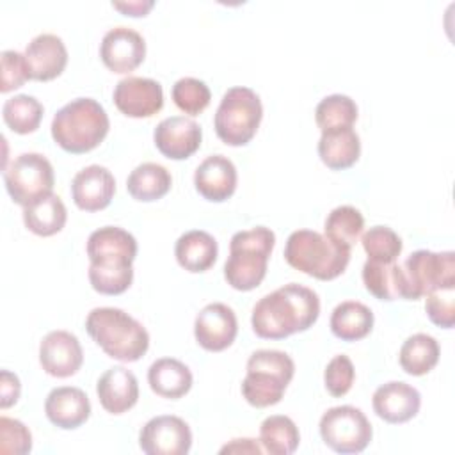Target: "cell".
<instances>
[{
    "label": "cell",
    "mask_w": 455,
    "mask_h": 455,
    "mask_svg": "<svg viewBox=\"0 0 455 455\" xmlns=\"http://www.w3.org/2000/svg\"><path fill=\"white\" fill-rule=\"evenodd\" d=\"M320 315V299L307 286L288 283L261 297L252 307L251 325L263 339H283L307 331Z\"/></svg>",
    "instance_id": "6da1fadb"
},
{
    "label": "cell",
    "mask_w": 455,
    "mask_h": 455,
    "mask_svg": "<svg viewBox=\"0 0 455 455\" xmlns=\"http://www.w3.org/2000/svg\"><path fill=\"white\" fill-rule=\"evenodd\" d=\"M85 329L108 357L123 363L139 361L149 348L146 327L119 307H94Z\"/></svg>",
    "instance_id": "7a4b0ae2"
},
{
    "label": "cell",
    "mask_w": 455,
    "mask_h": 455,
    "mask_svg": "<svg viewBox=\"0 0 455 455\" xmlns=\"http://www.w3.org/2000/svg\"><path fill=\"white\" fill-rule=\"evenodd\" d=\"M50 128L53 140L64 151L82 155L103 142L110 121L101 103L92 98H76L57 110Z\"/></svg>",
    "instance_id": "3957f363"
},
{
    "label": "cell",
    "mask_w": 455,
    "mask_h": 455,
    "mask_svg": "<svg viewBox=\"0 0 455 455\" xmlns=\"http://www.w3.org/2000/svg\"><path fill=\"white\" fill-rule=\"evenodd\" d=\"M275 245V235L265 226L236 231L229 242V256L224 263L228 284L238 291H251L267 275L268 258Z\"/></svg>",
    "instance_id": "277c9868"
},
{
    "label": "cell",
    "mask_w": 455,
    "mask_h": 455,
    "mask_svg": "<svg viewBox=\"0 0 455 455\" xmlns=\"http://www.w3.org/2000/svg\"><path fill=\"white\" fill-rule=\"evenodd\" d=\"M350 251L311 229L293 231L284 245V259L295 270L320 281L341 275L350 261Z\"/></svg>",
    "instance_id": "5b68a950"
},
{
    "label": "cell",
    "mask_w": 455,
    "mask_h": 455,
    "mask_svg": "<svg viewBox=\"0 0 455 455\" xmlns=\"http://www.w3.org/2000/svg\"><path fill=\"white\" fill-rule=\"evenodd\" d=\"M295 373L293 359L283 350L261 348L247 359L242 395L252 407L263 409L281 402Z\"/></svg>",
    "instance_id": "8992f818"
},
{
    "label": "cell",
    "mask_w": 455,
    "mask_h": 455,
    "mask_svg": "<svg viewBox=\"0 0 455 455\" xmlns=\"http://www.w3.org/2000/svg\"><path fill=\"white\" fill-rule=\"evenodd\" d=\"M263 117L259 96L249 87H231L224 92L213 126L217 137L228 146H245L256 135Z\"/></svg>",
    "instance_id": "52a82bcc"
},
{
    "label": "cell",
    "mask_w": 455,
    "mask_h": 455,
    "mask_svg": "<svg viewBox=\"0 0 455 455\" xmlns=\"http://www.w3.org/2000/svg\"><path fill=\"white\" fill-rule=\"evenodd\" d=\"M7 194L20 206H28L52 194L55 185L53 165L41 153H21L4 167Z\"/></svg>",
    "instance_id": "ba28073f"
},
{
    "label": "cell",
    "mask_w": 455,
    "mask_h": 455,
    "mask_svg": "<svg viewBox=\"0 0 455 455\" xmlns=\"http://www.w3.org/2000/svg\"><path fill=\"white\" fill-rule=\"evenodd\" d=\"M320 437L336 453H359L373 435V428L364 412L354 405L327 409L320 418Z\"/></svg>",
    "instance_id": "9c48e42d"
},
{
    "label": "cell",
    "mask_w": 455,
    "mask_h": 455,
    "mask_svg": "<svg viewBox=\"0 0 455 455\" xmlns=\"http://www.w3.org/2000/svg\"><path fill=\"white\" fill-rule=\"evenodd\" d=\"M411 300H418L427 293L455 286V252H432L427 249L414 251L402 265Z\"/></svg>",
    "instance_id": "30bf717a"
},
{
    "label": "cell",
    "mask_w": 455,
    "mask_h": 455,
    "mask_svg": "<svg viewBox=\"0 0 455 455\" xmlns=\"http://www.w3.org/2000/svg\"><path fill=\"white\" fill-rule=\"evenodd\" d=\"M89 270L133 272L137 240L132 233L117 226H103L87 238Z\"/></svg>",
    "instance_id": "8fae6325"
},
{
    "label": "cell",
    "mask_w": 455,
    "mask_h": 455,
    "mask_svg": "<svg viewBox=\"0 0 455 455\" xmlns=\"http://www.w3.org/2000/svg\"><path fill=\"white\" fill-rule=\"evenodd\" d=\"M139 446L148 455H185L192 446V432L178 416H155L142 427Z\"/></svg>",
    "instance_id": "7c38bea8"
},
{
    "label": "cell",
    "mask_w": 455,
    "mask_h": 455,
    "mask_svg": "<svg viewBox=\"0 0 455 455\" xmlns=\"http://www.w3.org/2000/svg\"><path fill=\"white\" fill-rule=\"evenodd\" d=\"M114 105L128 117H151L164 107L162 85L153 78L126 76L114 89Z\"/></svg>",
    "instance_id": "4fadbf2b"
},
{
    "label": "cell",
    "mask_w": 455,
    "mask_h": 455,
    "mask_svg": "<svg viewBox=\"0 0 455 455\" xmlns=\"http://www.w3.org/2000/svg\"><path fill=\"white\" fill-rule=\"evenodd\" d=\"M236 332V315L229 306L222 302H212L204 306L194 322L196 341L208 352H222L231 347Z\"/></svg>",
    "instance_id": "5bb4252c"
},
{
    "label": "cell",
    "mask_w": 455,
    "mask_h": 455,
    "mask_svg": "<svg viewBox=\"0 0 455 455\" xmlns=\"http://www.w3.org/2000/svg\"><path fill=\"white\" fill-rule=\"evenodd\" d=\"M100 57L110 71L126 75L142 64L146 41L130 27H114L101 39Z\"/></svg>",
    "instance_id": "9a60e30c"
},
{
    "label": "cell",
    "mask_w": 455,
    "mask_h": 455,
    "mask_svg": "<svg viewBox=\"0 0 455 455\" xmlns=\"http://www.w3.org/2000/svg\"><path fill=\"white\" fill-rule=\"evenodd\" d=\"M201 139V126L185 116L165 117L153 132L156 149L171 160H185L192 156L199 149Z\"/></svg>",
    "instance_id": "2e32d148"
},
{
    "label": "cell",
    "mask_w": 455,
    "mask_h": 455,
    "mask_svg": "<svg viewBox=\"0 0 455 455\" xmlns=\"http://www.w3.org/2000/svg\"><path fill=\"white\" fill-rule=\"evenodd\" d=\"M43 370L57 379L75 375L84 363V350L78 338L68 331L48 332L39 345Z\"/></svg>",
    "instance_id": "e0dca14e"
},
{
    "label": "cell",
    "mask_w": 455,
    "mask_h": 455,
    "mask_svg": "<svg viewBox=\"0 0 455 455\" xmlns=\"http://www.w3.org/2000/svg\"><path fill=\"white\" fill-rule=\"evenodd\" d=\"M114 194V174L103 165H87L78 171L71 181L73 203L84 212H100L107 208Z\"/></svg>",
    "instance_id": "ac0fdd59"
},
{
    "label": "cell",
    "mask_w": 455,
    "mask_h": 455,
    "mask_svg": "<svg viewBox=\"0 0 455 455\" xmlns=\"http://www.w3.org/2000/svg\"><path fill=\"white\" fill-rule=\"evenodd\" d=\"M371 405L380 419L398 425L412 419L419 412L421 395L407 382L391 380L375 389Z\"/></svg>",
    "instance_id": "d6986e66"
},
{
    "label": "cell",
    "mask_w": 455,
    "mask_h": 455,
    "mask_svg": "<svg viewBox=\"0 0 455 455\" xmlns=\"http://www.w3.org/2000/svg\"><path fill=\"white\" fill-rule=\"evenodd\" d=\"M236 167L224 155L206 156L194 172L196 190L212 203L228 201L236 190Z\"/></svg>",
    "instance_id": "ffe728a7"
},
{
    "label": "cell",
    "mask_w": 455,
    "mask_h": 455,
    "mask_svg": "<svg viewBox=\"0 0 455 455\" xmlns=\"http://www.w3.org/2000/svg\"><path fill=\"white\" fill-rule=\"evenodd\" d=\"M25 60L32 80L48 82L57 78L68 64L64 41L55 34H39L25 48Z\"/></svg>",
    "instance_id": "44dd1931"
},
{
    "label": "cell",
    "mask_w": 455,
    "mask_h": 455,
    "mask_svg": "<svg viewBox=\"0 0 455 455\" xmlns=\"http://www.w3.org/2000/svg\"><path fill=\"white\" fill-rule=\"evenodd\" d=\"M44 412L50 423L62 430H73L84 425L91 416V402L85 391L73 386H60L48 393Z\"/></svg>",
    "instance_id": "7402d4cb"
},
{
    "label": "cell",
    "mask_w": 455,
    "mask_h": 455,
    "mask_svg": "<svg viewBox=\"0 0 455 455\" xmlns=\"http://www.w3.org/2000/svg\"><path fill=\"white\" fill-rule=\"evenodd\" d=\"M96 393L101 407L110 414L130 411L139 400L137 377L124 366L108 368L96 384Z\"/></svg>",
    "instance_id": "603a6c76"
},
{
    "label": "cell",
    "mask_w": 455,
    "mask_h": 455,
    "mask_svg": "<svg viewBox=\"0 0 455 455\" xmlns=\"http://www.w3.org/2000/svg\"><path fill=\"white\" fill-rule=\"evenodd\" d=\"M363 283L364 288L379 300H411V291L403 268L396 261L380 263L366 259V263L363 265Z\"/></svg>",
    "instance_id": "cb8c5ba5"
},
{
    "label": "cell",
    "mask_w": 455,
    "mask_h": 455,
    "mask_svg": "<svg viewBox=\"0 0 455 455\" xmlns=\"http://www.w3.org/2000/svg\"><path fill=\"white\" fill-rule=\"evenodd\" d=\"M148 382L158 396L178 400L190 391L194 377L185 363L174 357H160L149 366Z\"/></svg>",
    "instance_id": "d4e9b609"
},
{
    "label": "cell",
    "mask_w": 455,
    "mask_h": 455,
    "mask_svg": "<svg viewBox=\"0 0 455 455\" xmlns=\"http://www.w3.org/2000/svg\"><path fill=\"white\" fill-rule=\"evenodd\" d=\"M217 254V240L203 229H192L183 233L174 245V256L180 267L192 274L206 272L208 268H212Z\"/></svg>",
    "instance_id": "484cf974"
},
{
    "label": "cell",
    "mask_w": 455,
    "mask_h": 455,
    "mask_svg": "<svg viewBox=\"0 0 455 455\" xmlns=\"http://www.w3.org/2000/svg\"><path fill=\"white\" fill-rule=\"evenodd\" d=\"M361 155V139L354 128L322 132L318 156L332 171L352 167Z\"/></svg>",
    "instance_id": "4316f807"
},
{
    "label": "cell",
    "mask_w": 455,
    "mask_h": 455,
    "mask_svg": "<svg viewBox=\"0 0 455 455\" xmlns=\"http://www.w3.org/2000/svg\"><path fill=\"white\" fill-rule=\"evenodd\" d=\"M331 331L341 341H359L373 329L371 309L357 300L339 302L331 315Z\"/></svg>",
    "instance_id": "83f0119b"
},
{
    "label": "cell",
    "mask_w": 455,
    "mask_h": 455,
    "mask_svg": "<svg viewBox=\"0 0 455 455\" xmlns=\"http://www.w3.org/2000/svg\"><path fill=\"white\" fill-rule=\"evenodd\" d=\"M172 185L171 172L155 162H144L137 165L126 180L128 194L140 203H151L162 199Z\"/></svg>",
    "instance_id": "f1b7e54d"
},
{
    "label": "cell",
    "mask_w": 455,
    "mask_h": 455,
    "mask_svg": "<svg viewBox=\"0 0 455 455\" xmlns=\"http://www.w3.org/2000/svg\"><path fill=\"white\" fill-rule=\"evenodd\" d=\"M68 220V210L57 194H48L23 208V222L37 236H52L62 231Z\"/></svg>",
    "instance_id": "f546056e"
},
{
    "label": "cell",
    "mask_w": 455,
    "mask_h": 455,
    "mask_svg": "<svg viewBox=\"0 0 455 455\" xmlns=\"http://www.w3.org/2000/svg\"><path fill=\"white\" fill-rule=\"evenodd\" d=\"M439 355H441V348L437 339L430 334L416 332L402 343L398 361L405 373L421 377V375H427L430 370H434V366L439 361Z\"/></svg>",
    "instance_id": "4dcf8cb0"
},
{
    "label": "cell",
    "mask_w": 455,
    "mask_h": 455,
    "mask_svg": "<svg viewBox=\"0 0 455 455\" xmlns=\"http://www.w3.org/2000/svg\"><path fill=\"white\" fill-rule=\"evenodd\" d=\"M259 443L270 455H291L299 448L300 434L291 418L274 414L263 419L259 427Z\"/></svg>",
    "instance_id": "1f68e13d"
},
{
    "label": "cell",
    "mask_w": 455,
    "mask_h": 455,
    "mask_svg": "<svg viewBox=\"0 0 455 455\" xmlns=\"http://www.w3.org/2000/svg\"><path fill=\"white\" fill-rule=\"evenodd\" d=\"M44 108L39 100L28 94H16L9 100H5L2 107V117L4 123L20 135L32 133L39 128L43 119Z\"/></svg>",
    "instance_id": "d6a6232c"
},
{
    "label": "cell",
    "mask_w": 455,
    "mask_h": 455,
    "mask_svg": "<svg viewBox=\"0 0 455 455\" xmlns=\"http://www.w3.org/2000/svg\"><path fill=\"white\" fill-rule=\"evenodd\" d=\"M364 228V219L361 212L350 204L336 206L325 219V236L339 247L352 249Z\"/></svg>",
    "instance_id": "836d02e7"
},
{
    "label": "cell",
    "mask_w": 455,
    "mask_h": 455,
    "mask_svg": "<svg viewBox=\"0 0 455 455\" xmlns=\"http://www.w3.org/2000/svg\"><path fill=\"white\" fill-rule=\"evenodd\" d=\"M357 119V105L347 94L325 96L315 108V121L322 132L352 128Z\"/></svg>",
    "instance_id": "e575fe53"
},
{
    "label": "cell",
    "mask_w": 455,
    "mask_h": 455,
    "mask_svg": "<svg viewBox=\"0 0 455 455\" xmlns=\"http://www.w3.org/2000/svg\"><path fill=\"white\" fill-rule=\"evenodd\" d=\"M361 243L364 252L368 254V259L380 261V263L396 261L403 247L402 238L387 226L370 228L368 231L363 233Z\"/></svg>",
    "instance_id": "d590c367"
},
{
    "label": "cell",
    "mask_w": 455,
    "mask_h": 455,
    "mask_svg": "<svg viewBox=\"0 0 455 455\" xmlns=\"http://www.w3.org/2000/svg\"><path fill=\"white\" fill-rule=\"evenodd\" d=\"M171 94H172L174 105L188 116H199L210 105V100H212V92L208 85L203 80L192 78V76L180 78L172 85Z\"/></svg>",
    "instance_id": "8d00e7d4"
},
{
    "label": "cell",
    "mask_w": 455,
    "mask_h": 455,
    "mask_svg": "<svg viewBox=\"0 0 455 455\" xmlns=\"http://www.w3.org/2000/svg\"><path fill=\"white\" fill-rule=\"evenodd\" d=\"M425 311L432 323L451 329L455 323V286L439 288L425 295Z\"/></svg>",
    "instance_id": "74e56055"
},
{
    "label": "cell",
    "mask_w": 455,
    "mask_h": 455,
    "mask_svg": "<svg viewBox=\"0 0 455 455\" xmlns=\"http://www.w3.org/2000/svg\"><path fill=\"white\" fill-rule=\"evenodd\" d=\"M354 379H355V370L348 355L338 354L327 363L323 371V384L332 396L339 398L347 395L354 384Z\"/></svg>",
    "instance_id": "f35d334b"
},
{
    "label": "cell",
    "mask_w": 455,
    "mask_h": 455,
    "mask_svg": "<svg viewBox=\"0 0 455 455\" xmlns=\"http://www.w3.org/2000/svg\"><path fill=\"white\" fill-rule=\"evenodd\" d=\"M32 450V434L20 421L7 416L0 418V451L25 455Z\"/></svg>",
    "instance_id": "ab89813d"
},
{
    "label": "cell",
    "mask_w": 455,
    "mask_h": 455,
    "mask_svg": "<svg viewBox=\"0 0 455 455\" xmlns=\"http://www.w3.org/2000/svg\"><path fill=\"white\" fill-rule=\"evenodd\" d=\"M0 62H2L0 92H11L14 89H20L27 80H30L25 53H20L16 50H4L0 55Z\"/></svg>",
    "instance_id": "60d3db41"
},
{
    "label": "cell",
    "mask_w": 455,
    "mask_h": 455,
    "mask_svg": "<svg viewBox=\"0 0 455 455\" xmlns=\"http://www.w3.org/2000/svg\"><path fill=\"white\" fill-rule=\"evenodd\" d=\"M21 393V384L16 373L9 370H2L0 373V407L7 409L14 405L20 398Z\"/></svg>",
    "instance_id": "b9f144b4"
},
{
    "label": "cell",
    "mask_w": 455,
    "mask_h": 455,
    "mask_svg": "<svg viewBox=\"0 0 455 455\" xmlns=\"http://www.w3.org/2000/svg\"><path fill=\"white\" fill-rule=\"evenodd\" d=\"M155 2L153 0H128V2H112V7L121 11L126 16H146L153 9Z\"/></svg>",
    "instance_id": "7bdbcfd3"
},
{
    "label": "cell",
    "mask_w": 455,
    "mask_h": 455,
    "mask_svg": "<svg viewBox=\"0 0 455 455\" xmlns=\"http://www.w3.org/2000/svg\"><path fill=\"white\" fill-rule=\"evenodd\" d=\"M263 448L254 439H233L229 444L220 448V453H254L259 455Z\"/></svg>",
    "instance_id": "ee69618b"
}]
</instances>
